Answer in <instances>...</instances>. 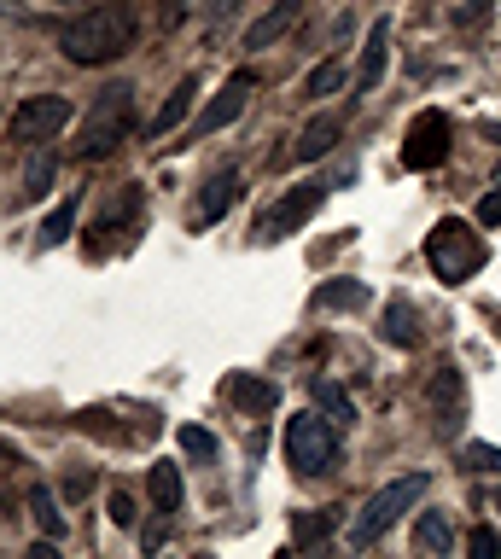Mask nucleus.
<instances>
[{
    "instance_id": "obj_15",
    "label": "nucleus",
    "mask_w": 501,
    "mask_h": 559,
    "mask_svg": "<svg viewBox=\"0 0 501 559\" xmlns=\"http://www.w3.org/2000/svg\"><path fill=\"white\" fill-rule=\"evenodd\" d=\"M234 198H239V169H222V175H210V181H204L199 210H193V222H199V228L222 222V216L234 210Z\"/></svg>"
},
{
    "instance_id": "obj_20",
    "label": "nucleus",
    "mask_w": 501,
    "mask_h": 559,
    "mask_svg": "<svg viewBox=\"0 0 501 559\" xmlns=\"http://www.w3.org/2000/svg\"><path fill=\"white\" fill-rule=\"evenodd\" d=\"M368 303V286L362 280H327L321 292H315V309H362Z\"/></svg>"
},
{
    "instance_id": "obj_8",
    "label": "nucleus",
    "mask_w": 501,
    "mask_h": 559,
    "mask_svg": "<svg viewBox=\"0 0 501 559\" xmlns=\"http://www.w3.org/2000/svg\"><path fill=\"white\" fill-rule=\"evenodd\" d=\"M426 402H432V431L443 443H455L467 431V373L461 367H437V379L426 385Z\"/></svg>"
},
{
    "instance_id": "obj_30",
    "label": "nucleus",
    "mask_w": 501,
    "mask_h": 559,
    "mask_svg": "<svg viewBox=\"0 0 501 559\" xmlns=\"http://www.w3.org/2000/svg\"><path fill=\"white\" fill-rule=\"evenodd\" d=\"M467 554H472V559H496V554H501V536H496L490 525H478V530L467 536Z\"/></svg>"
},
{
    "instance_id": "obj_26",
    "label": "nucleus",
    "mask_w": 501,
    "mask_h": 559,
    "mask_svg": "<svg viewBox=\"0 0 501 559\" xmlns=\"http://www.w3.org/2000/svg\"><path fill=\"white\" fill-rule=\"evenodd\" d=\"M53 175H59V158H53V152H35L30 169H24V198H47Z\"/></svg>"
},
{
    "instance_id": "obj_27",
    "label": "nucleus",
    "mask_w": 501,
    "mask_h": 559,
    "mask_svg": "<svg viewBox=\"0 0 501 559\" xmlns=\"http://www.w3.org/2000/svg\"><path fill=\"white\" fill-rule=\"evenodd\" d=\"M134 210H140V187H134V181H129L117 204H105V233H111V228H123V222H129Z\"/></svg>"
},
{
    "instance_id": "obj_33",
    "label": "nucleus",
    "mask_w": 501,
    "mask_h": 559,
    "mask_svg": "<svg viewBox=\"0 0 501 559\" xmlns=\"http://www.w3.org/2000/svg\"><path fill=\"white\" fill-rule=\"evenodd\" d=\"M199 6H204V18H210V24H222V18H234L245 0H199Z\"/></svg>"
},
{
    "instance_id": "obj_3",
    "label": "nucleus",
    "mask_w": 501,
    "mask_h": 559,
    "mask_svg": "<svg viewBox=\"0 0 501 559\" xmlns=\"http://www.w3.org/2000/svg\"><path fill=\"white\" fill-rule=\"evenodd\" d=\"M426 495H432V472H402V478H391V484L350 519V548H373V542L397 525L402 513H414Z\"/></svg>"
},
{
    "instance_id": "obj_14",
    "label": "nucleus",
    "mask_w": 501,
    "mask_h": 559,
    "mask_svg": "<svg viewBox=\"0 0 501 559\" xmlns=\"http://www.w3.org/2000/svg\"><path fill=\"white\" fill-rule=\"evenodd\" d=\"M298 18H303V0H274V6H268L263 18H257V24L245 30V47H251V53H263V47H274V41H280V35L292 30Z\"/></svg>"
},
{
    "instance_id": "obj_11",
    "label": "nucleus",
    "mask_w": 501,
    "mask_h": 559,
    "mask_svg": "<svg viewBox=\"0 0 501 559\" xmlns=\"http://www.w3.org/2000/svg\"><path fill=\"white\" fill-rule=\"evenodd\" d=\"M385 47H391V18H373L368 41H362V59H356V70H350L356 94H373V88H379V76H385Z\"/></svg>"
},
{
    "instance_id": "obj_32",
    "label": "nucleus",
    "mask_w": 501,
    "mask_h": 559,
    "mask_svg": "<svg viewBox=\"0 0 501 559\" xmlns=\"http://www.w3.org/2000/svg\"><path fill=\"white\" fill-rule=\"evenodd\" d=\"M134 519H140V513H134V495H111V525H123V530H134Z\"/></svg>"
},
{
    "instance_id": "obj_25",
    "label": "nucleus",
    "mask_w": 501,
    "mask_h": 559,
    "mask_svg": "<svg viewBox=\"0 0 501 559\" xmlns=\"http://www.w3.org/2000/svg\"><path fill=\"white\" fill-rule=\"evenodd\" d=\"M333 88H344V59H327L303 76V99H327Z\"/></svg>"
},
{
    "instance_id": "obj_34",
    "label": "nucleus",
    "mask_w": 501,
    "mask_h": 559,
    "mask_svg": "<svg viewBox=\"0 0 501 559\" xmlns=\"http://www.w3.org/2000/svg\"><path fill=\"white\" fill-rule=\"evenodd\" d=\"M164 542H169V530H164V525H146V530H140V548H146V554H158Z\"/></svg>"
},
{
    "instance_id": "obj_2",
    "label": "nucleus",
    "mask_w": 501,
    "mask_h": 559,
    "mask_svg": "<svg viewBox=\"0 0 501 559\" xmlns=\"http://www.w3.org/2000/svg\"><path fill=\"white\" fill-rule=\"evenodd\" d=\"M134 123V82H105L88 117H82V134H76V158L94 164V158H111L123 146V134Z\"/></svg>"
},
{
    "instance_id": "obj_35",
    "label": "nucleus",
    "mask_w": 501,
    "mask_h": 559,
    "mask_svg": "<svg viewBox=\"0 0 501 559\" xmlns=\"http://www.w3.org/2000/svg\"><path fill=\"white\" fill-rule=\"evenodd\" d=\"M478 222H484V228H496L501 222V193H490L484 204H478Z\"/></svg>"
},
{
    "instance_id": "obj_4",
    "label": "nucleus",
    "mask_w": 501,
    "mask_h": 559,
    "mask_svg": "<svg viewBox=\"0 0 501 559\" xmlns=\"http://www.w3.org/2000/svg\"><path fill=\"white\" fill-rule=\"evenodd\" d=\"M484 257H490V251H484V239H478L461 216H443V222L426 233V263L437 268V280H443V286H467L472 274L484 268Z\"/></svg>"
},
{
    "instance_id": "obj_17",
    "label": "nucleus",
    "mask_w": 501,
    "mask_h": 559,
    "mask_svg": "<svg viewBox=\"0 0 501 559\" xmlns=\"http://www.w3.org/2000/svg\"><path fill=\"white\" fill-rule=\"evenodd\" d=\"M146 484H152V501H158V513H181L187 490H181V466H175V461H158Z\"/></svg>"
},
{
    "instance_id": "obj_28",
    "label": "nucleus",
    "mask_w": 501,
    "mask_h": 559,
    "mask_svg": "<svg viewBox=\"0 0 501 559\" xmlns=\"http://www.w3.org/2000/svg\"><path fill=\"white\" fill-rule=\"evenodd\" d=\"M181 449H187L193 461H216V437L204 426H181Z\"/></svg>"
},
{
    "instance_id": "obj_24",
    "label": "nucleus",
    "mask_w": 501,
    "mask_h": 559,
    "mask_svg": "<svg viewBox=\"0 0 501 559\" xmlns=\"http://www.w3.org/2000/svg\"><path fill=\"white\" fill-rule=\"evenodd\" d=\"M228 396H234L239 408H257V414H263V408H274V402H280V391H274L268 379H245V373H239L234 385H228Z\"/></svg>"
},
{
    "instance_id": "obj_29",
    "label": "nucleus",
    "mask_w": 501,
    "mask_h": 559,
    "mask_svg": "<svg viewBox=\"0 0 501 559\" xmlns=\"http://www.w3.org/2000/svg\"><path fill=\"white\" fill-rule=\"evenodd\" d=\"M461 461H467L472 472H496V466H501V449H496V443H467V449H461Z\"/></svg>"
},
{
    "instance_id": "obj_6",
    "label": "nucleus",
    "mask_w": 501,
    "mask_h": 559,
    "mask_svg": "<svg viewBox=\"0 0 501 559\" xmlns=\"http://www.w3.org/2000/svg\"><path fill=\"white\" fill-rule=\"evenodd\" d=\"M338 187V175H309V181H298L292 193H280V204L268 210L263 222H257V239L263 245H274V239H286V233H298L321 204H327V193Z\"/></svg>"
},
{
    "instance_id": "obj_10",
    "label": "nucleus",
    "mask_w": 501,
    "mask_h": 559,
    "mask_svg": "<svg viewBox=\"0 0 501 559\" xmlns=\"http://www.w3.org/2000/svg\"><path fill=\"white\" fill-rule=\"evenodd\" d=\"M251 88H257V76H251V70H234V76H228V82H222V94L210 99V105H204L199 111V123H193V134H222L228 129V123H239V111H245V99H251Z\"/></svg>"
},
{
    "instance_id": "obj_1",
    "label": "nucleus",
    "mask_w": 501,
    "mask_h": 559,
    "mask_svg": "<svg viewBox=\"0 0 501 559\" xmlns=\"http://www.w3.org/2000/svg\"><path fill=\"white\" fill-rule=\"evenodd\" d=\"M134 35H140V18L129 6H88L82 18H70L59 30V53L70 65H111L134 47Z\"/></svg>"
},
{
    "instance_id": "obj_7",
    "label": "nucleus",
    "mask_w": 501,
    "mask_h": 559,
    "mask_svg": "<svg viewBox=\"0 0 501 559\" xmlns=\"http://www.w3.org/2000/svg\"><path fill=\"white\" fill-rule=\"evenodd\" d=\"M70 117H76V105H70L65 94H35L12 111V140H18V146H41V140L65 134Z\"/></svg>"
},
{
    "instance_id": "obj_23",
    "label": "nucleus",
    "mask_w": 501,
    "mask_h": 559,
    "mask_svg": "<svg viewBox=\"0 0 501 559\" xmlns=\"http://www.w3.org/2000/svg\"><path fill=\"white\" fill-rule=\"evenodd\" d=\"M76 210H82V193H70L65 204H59V210H53V216L41 222V245H47V251H53V245H65V239H70V228H76Z\"/></svg>"
},
{
    "instance_id": "obj_12",
    "label": "nucleus",
    "mask_w": 501,
    "mask_h": 559,
    "mask_svg": "<svg viewBox=\"0 0 501 559\" xmlns=\"http://www.w3.org/2000/svg\"><path fill=\"white\" fill-rule=\"evenodd\" d=\"M379 338H385L391 350H420V344H426V332H420V321H414V303H408V297H391V303H385Z\"/></svg>"
},
{
    "instance_id": "obj_13",
    "label": "nucleus",
    "mask_w": 501,
    "mask_h": 559,
    "mask_svg": "<svg viewBox=\"0 0 501 559\" xmlns=\"http://www.w3.org/2000/svg\"><path fill=\"white\" fill-rule=\"evenodd\" d=\"M338 134H344V117H338V111L309 117V123L298 129V164H321V158L338 146Z\"/></svg>"
},
{
    "instance_id": "obj_16",
    "label": "nucleus",
    "mask_w": 501,
    "mask_h": 559,
    "mask_svg": "<svg viewBox=\"0 0 501 559\" xmlns=\"http://www.w3.org/2000/svg\"><path fill=\"white\" fill-rule=\"evenodd\" d=\"M414 548H420V554H449V548H455V525H449V513L426 507L420 525H414Z\"/></svg>"
},
{
    "instance_id": "obj_36",
    "label": "nucleus",
    "mask_w": 501,
    "mask_h": 559,
    "mask_svg": "<svg viewBox=\"0 0 501 559\" xmlns=\"http://www.w3.org/2000/svg\"><path fill=\"white\" fill-rule=\"evenodd\" d=\"M496 513H501V495H496Z\"/></svg>"
},
{
    "instance_id": "obj_31",
    "label": "nucleus",
    "mask_w": 501,
    "mask_h": 559,
    "mask_svg": "<svg viewBox=\"0 0 501 559\" xmlns=\"http://www.w3.org/2000/svg\"><path fill=\"white\" fill-rule=\"evenodd\" d=\"M94 484H100V472H94V466L70 472V478H65V501H82V495H94Z\"/></svg>"
},
{
    "instance_id": "obj_18",
    "label": "nucleus",
    "mask_w": 501,
    "mask_h": 559,
    "mask_svg": "<svg viewBox=\"0 0 501 559\" xmlns=\"http://www.w3.org/2000/svg\"><path fill=\"white\" fill-rule=\"evenodd\" d=\"M193 94H199V82H193V76H181V88H175V94L164 99V111H158V117L146 123V134L158 140V134H169V129H175V123L187 117V105H193Z\"/></svg>"
},
{
    "instance_id": "obj_5",
    "label": "nucleus",
    "mask_w": 501,
    "mask_h": 559,
    "mask_svg": "<svg viewBox=\"0 0 501 559\" xmlns=\"http://www.w3.org/2000/svg\"><path fill=\"white\" fill-rule=\"evenodd\" d=\"M286 461L303 478H327L338 466V420L315 414V408L298 414V420H286Z\"/></svg>"
},
{
    "instance_id": "obj_22",
    "label": "nucleus",
    "mask_w": 501,
    "mask_h": 559,
    "mask_svg": "<svg viewBox=\"0 0 501 559\" xmlns=\"http://www.w3.org/2000/svg\"><path fill=\"white\" fill-rule=\"evenodd\" d=\"M309 391H315V408H321L327 420H338V426H350V420H356V402H350V396L338 391L333 379H315Z\"/></svg>"
},
{
    "instance_id": "obj_19",
    "label": "nucleus",
    "mask_w": 501,
    "mask_h": 559,
    "mask_svg": "<svg viewBox=\"0 0 501 559\" xmlns=\"http://www.w3.org/2000/svg\"><path fill=\"white\" fill-rule=\"evenodd\" d=\"M333 525H338V507L298 513V519H292V542H298V548H315V542H327V536H333Z\"/></svg>"
},
{
    "instance_id": "obj_9",
    "label": "nucleus",
    "mask_w": 501,
    "mask_h": 559,
    "mask_svg": "<svg viewBox=\"0 0 501 559\" xmlns=\"http://www.w3.org/2000/svg\"><path fill=\"white\" fill-rule=\"evenodd\" d=\"M449 134H455V123H449L443 111H420V117L408 123V134H402V164L408 169H437L449 158Z\"/></svg>"
},
{
    "instance_id": "obj_21",
    "label": "nucleus",
    "mask_w": 501,
    "mask_h": 559,
    "mask_svg": "<svg viewBox=\"0 0 501 559\" xmlns=\"http://www.w3.org/2000/svg\"><path fill=\"white\" fill-rule=\"evenodd\" d=\"M30 519L41 525V536H65V513H59L47 484H30Z\"/></svg>"
}]
</instances>
